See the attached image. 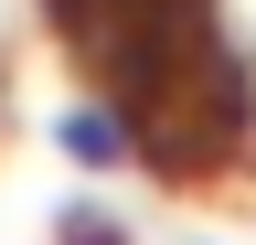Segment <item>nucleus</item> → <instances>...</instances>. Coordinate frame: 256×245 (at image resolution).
Returning a JSON list of instances; mask_svg holds the SVG:
<instances>
[{
	"label": "nucleus",
	"instance_id": "obj_1",
	"mask_svg": "<svg viewBox=\"0 0 256 245\" xmlns=\"http://www.w3.org/2000/svg\"><path fill=\"white\" fill-rule=\"evenodd\" d=\"M54 149H64L75 171H128V160H139V139H128V117H118L107 96H96V85H86V96H75V107L54 117Z\"/></svg>",
	"mask_w": 256,
	"mask_h": 245
}]
</instances>
